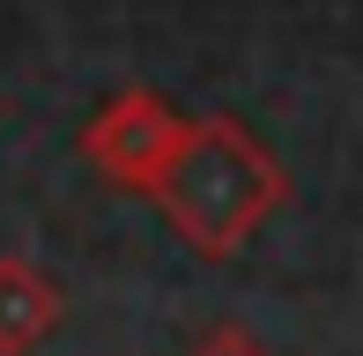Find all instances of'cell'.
Returning a JSON list of instances; mask_svg holds the SVG:
<instances>
[{
    "instance_id": "1",
    "label": "cell",
    "mask_w": 363,
    "mask_h": 356,
    "mask_svg": "<svg viewBox=\"0 0 363 356\" xmlns=\"http://www.w3.org/2000/svg\"><path fill=\"white\" fill-rule=\"evenodd\" d=\"M156 201L201 260H230L282 208V171L238 119H193L163 186H156Z\"/></svg>"
},
{
    "instance_id": "2",
    "label": "cell",
    "mask_w": 363,
    "mask_h": 356,
    "mask_svg": "<svg viewBox=\"0 0 363 356\" xmlns=\"http://www.w3.org/2000/svg\"><path fill=\"white\" fill-rule=\"evenodd\" d=\"M178 141H186V119H178L156 89L111 96V104L82 126V156L126 193H156L163 171H171V156H178Z\"/></svg>"
},
{
    "instance_id": "3",
    "label": "cell",
    "mask_w": 363,
    "mask_h": 356,
    "mask_svg": "<svg viewBox=\"0 0 363 356\" xmlns=\"http://www.w3.org/2000/svg\"><path fill=\"white\" fill-rule=\"evenodd\" d=\"M60 282L45 274L38 260H23V252H8L0 260V356H30L52 342L60 327Z\"/></svg>"
},
{
    "instance_id": "4",
    "label": "cell",
    "mask_w": 363,
    "mask_h": 356,
    "mask_svg": "<svg viewBox=\"0 0 363 356\" xmlns=\"http://www.w3.org/2000/svg\"><path fill=\"white\" fill-rule=\"evenodd\" d=\"M186 356H274L259 334H245V327H216V334H201Z\"/></svg>"
}]
</instances>
